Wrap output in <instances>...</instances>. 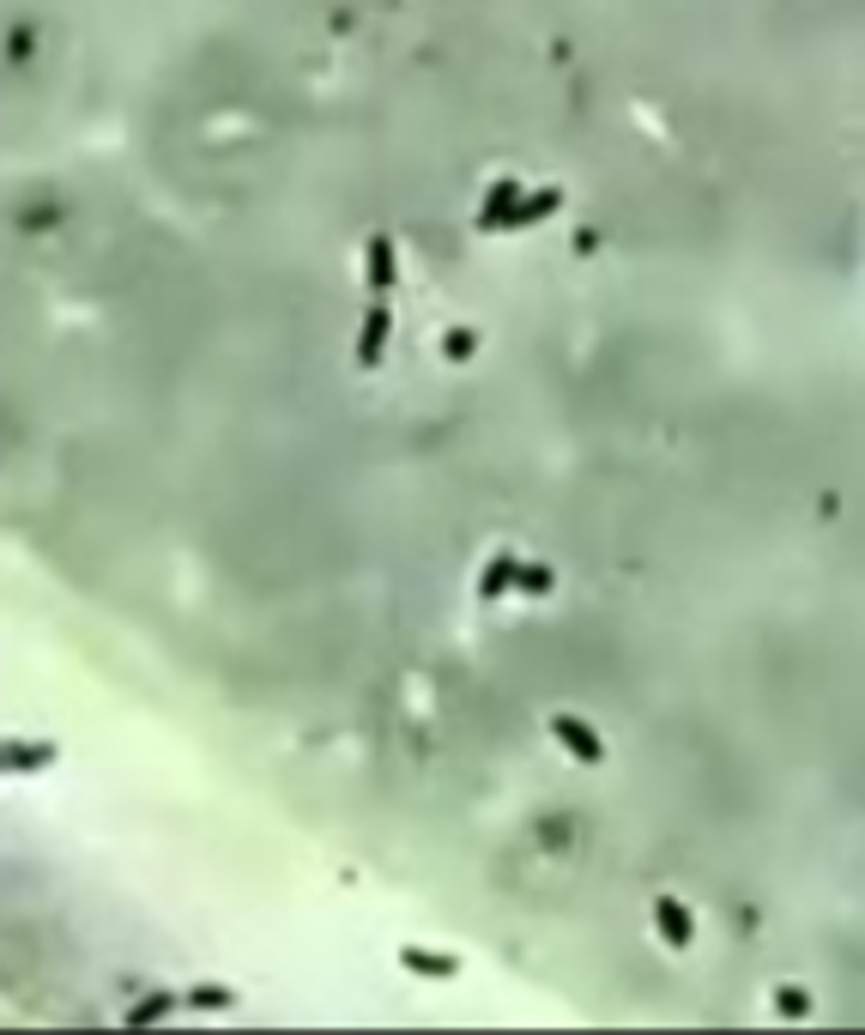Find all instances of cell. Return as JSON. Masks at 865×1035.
Returning <instances> with one entry per match:
<instances>
[{
  "mask_svg": "<svg viewBox=\"0 0 865 1035\" xmlns=\"http://www.w3.org/2000/svg\"><path fill=\"white\" fill-rule=\"evenodd\" d=\"M521 194H527V188H521V176H497V183L484 188V213L472 218V225H479V230H490V218H497V213H509V206L521 200Z\"/></svg>",
  "mask_w": 865,
  "mask_h": 1035,
  "instance_id": "cell-9",
  "label": "cell"
},
{
  "mask_svg": "<svg viewBox=\"0 0 865 1035\" xmlns=\"http://www.w3.org/2000/svg\"><path fill=\"white\" fill-rule=\"evenodd\" d=\"M654 921H660V933L673 951H684V944L696 939V921H690V909H684L678 897H654Z\"/></svg>",
  "mask_w": 865,
  "mask_h": 1035,
  "instance_id": "cell-5",
  "label": "cell"
},
{
  "mask_svg": "<svg viewBox=\"0 0 865 1035\" xmlns=\"http://www.w3.org/2000/svg\"><path fill=\"white\" fill-rule=\"evenodd\" d=\"M364 279H369V291H376V297L394 291V279H399L394 237H369V242H364Z\"/></svg>",
  "mask_w": 865,
  "mask_h": 1035,
  "instance_id": "cell-4",
  "label": "cell"
},
{
  "mask_svg": "<svg viewBox=\"0 0 865 1035\" xmlns=\"http://www.w3.org/2000/svg\"><path fill=\"white\" fill-rule=\"evenodd\" d=\"M0 763H7V775L49 769V763H55V745H19V739H12V745H7V757H0Z\"/></svg>",
  "mask_w": 865,
  "mask_h": 1035,
  "instance_id": "cell-10",
  "label": "cell"
},
{
  "mask_svg": "<svg viewBox=\"0 0 865 1035\" xmlns=\"http://www.w3.org/2000/svg\"><path fill=\"white\" fill-rule=\"evenodd\" d=\"M472 345H479V333H467V328H455V333H448V340H442V352H448V358H467V352H472Z\"/></svg>",
  "mask_w": 865,
  "mask_h": 1035,
  "instance_id": "cell-13",
  "label": "cell"
},
{
  "mask_svg": "<svg viewBox=\"0 0 865 1035\" xmlns=\"http://www.w3.org/2000/svg\"><path fill=\"white\" fill-rule=\"evenodd\" d=\"M399 969H411V975H436V981H455V975H460V956H442V951H418V944H406V951H399Z\"/></svg>",
  "mask_w": 865,
  "mask_h": 1035,
  "instance_id": "cell-8",
  "label": "cell"
},
{
  "mask_svg": "<svg viewBox=\"0 0 865 1035\" xmlns=\"http://www.w3.org/2000/svg\"><path fill=\"white\" fill-rule=\"evenodd\" d=\"M557 206H563V188H533V194H521V200H514L509 213L490 218L484 237H497V230H533V225H545V218L557 213Z\"/></svg>",
  "mask_w": 865,
  "mask_h": 1035,
  "instance_id": "cell-1",
  "label": "cell"
},
{
  "mask_svg": "<svg viewBox=\"0 0 865 1035\" xmlns=\"http://www.w3.org/2000/svg\"><path fill=\"white\" fill-rule=\"evenodd\" d=\"M551 733H557V745L570 752L575 763H605V745H600V733L587 727V721H575V715H551Z\"/></svg>",
  "mask_w": 865,
  "mask_h": 1035,
  "instance_id": "cell-3",
  "label": "cell"
},
{
  "mask_svg": "<svg viewBox=\"0 0 865 1035\" xmlns=\"http://www.w3.org/2000/svg\"><path fill=\"white\" fill-rule=\"evenodd\" d=\"M176 1005H188V993H176V987H158V993H146V1000H139V1005H127V1029L164 1024V1017H170Z\"/></svg>",
  "mask_w": 865,
  "mask_h": 1035,
  "instance_id": "cell-6",
  "label": "cell"
},
{
  "mask_svg": "<svg viewBox=\"0 0 865 1035\" xmlns=\"http://www.w3.org/2000/svg\"><path fill=\"white\" fill-rule=\"evenodd\" d=\"M514 588H521V593H551V588H557V576H551L545 563H521V581H514Z\"/></svg>",
  "mask_w": 865,
  "mask_h": 1035,
  "instance_id": "cell-11",
  "label": "cell"
},
{
  "mask_svg": "<svg viewBox=\"0 0 865 1035\" xmlns=\"http://www.w3.org/2000/svg\"><path fill=\"white\" fill-rule=\"evenodd\" d=\"M387 333H394V309H387V297H376V303L364 309V328H357V370H376L382 364V345Z\"/></svg>",
  "mask_w": 865,
  "mask_h": 1035,
  "instance_id": "cell-2",
  "label": "cell"
},
{
  "mask_svg": "<svg viewBox=\"0 0 865 1035\" xmlns=\"http://www.w3.org/2000/svg\"><path fill=\"white\" fill-rule=\"evenodd\" d=\"M188 1005H200V1012H225V1005H230V987H212V981H200V987H188Z\"/></svg>",
  "mask_w": 865,
  "mask_h": 1035,
  "instance_id": "cell-12",
  "label": "cell"
},
{
  "mask_svg": "<svg viewBox=\"0 0 865 1035\" xmlns=\"http://www.w3.org/2000/svg\"><path fill=\"white\" fill-rule=\"evenodd\" d=\"M514 581H521V558H514V551H497V558L484 563V576H479V600H502Z\"/></svg>",
  "mask_w": 865,
  "mask_h": 1035,
  "instance_id": "cell-7",
  "label": "cell"
},
{
  "mask_svg": "<svg viewBox=\"0 0 865 1035\" xmlns=\"http://www.w3.org/2000/svg\"><path fill=\"white\" fill-rule=\"evenodd\" d=\"M811 1012V1005H805V993H799V987H786L781 993V1017H805Z\"/></svg>",
  "mask_w": 865,
  "mask_h": 1035,
  "instance_id": "cell-14",
  "label": "cell"
}]
</instances>
